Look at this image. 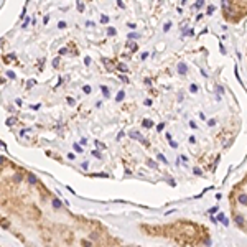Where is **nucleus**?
Masks as SVG:
<instances>
[{
    "instance_id": "f257e3e1",
    "label": "nucleus",
    "mask_w": 247,
    "mask_h": 247,
    "mask_svg": "<svg viewBox=\"0 0 247 247\" xmlns=\"http://www.w3.org/2000/svg\"><path fill=\"white\" fill-rule=\"evenodd\" d=\"M91 224L94 222L64 209L63 203L35 175L0 155V226L3 229L26 244H31L30 236L35 244H84L76 232L84 234V226Z\"/></svg>"
},
{
    "instance_id": "f03ea898",
    "label": "nucleus",
    "mask_w": 247,
    "mask_h": 247,
    "mask_svg": "<svg viewBox=\"0 0 247 247\" xmlns=\"http://www.w3.org/2000/svg\"><path fill=\"white\" fill-rule=\"evenodd\" d=\"M221 8L229 23H239L247 17V0H221Z\"/></svg>"
}]
</instances>
